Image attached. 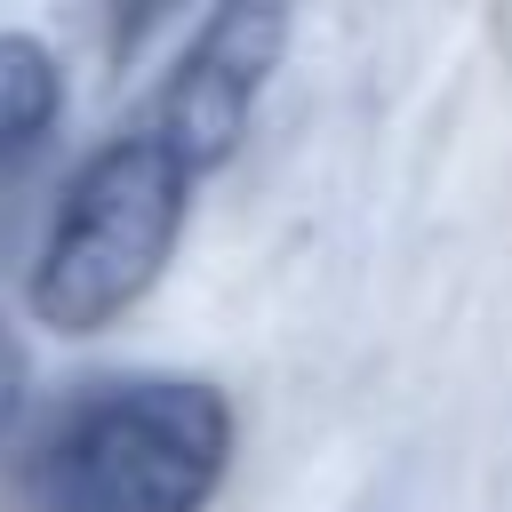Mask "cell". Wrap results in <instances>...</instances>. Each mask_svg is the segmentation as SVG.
<instances>
[{
	"label": "cell",
	"instance_id": "obj_5",
	"mask_svg": "<svg viewBox=\"0 0 512 512\" xmlns=\"http://www.w3.org/2000/svg\"><path fill=\"white\" fill-rule=\"evenodd\" d=\"M24 400H32V360H24V336L0 320V448L24 432Z\"/></svg>",
	"mask_w": 512,
	"mask_h": 512
},
{
	"label": "cell",
	"instance_id": "obj_4",
	"mask_svg": "<svg viewBox=\"0 0 512 512\" xmlns=\"http://www.w3.org/2000/svg\"><path fill=\"white\" fill-rule=\"evenodd\" d=\"M64 120V64L32 32H0V192L40 160Z\"/></svg>",
	"mask_w": 512,
	"mask_h": 512
},
{
	"label": "cell",
	"instance_id": "obj_3",
	"mask_svg": "<svg viewBox=\"0 0 512 512\" xmlns=\"http://www.w3.org/2000/svg\"><path fill=\"white\" fill-rule=\"evenodd\" d=\"M280 56H288V8H272V0H224V8L200 16V32L168 64V80L152 96V120H144L184 160L192 184L240 152L248 120H256V104H264V88L280 72Z\"/></svg>",
	"mask_w": 512,
	"mask_h": 512
},
{
	"label": "cell",
	"instance_id": "obj_2",
	"mask_svg": "<svg viewBox=\"0 0 512 512\" xmlns=\"http://www.w3.org/2000/svg\"><path fill=\"white\" fill-rule=\"evenodd\" d=\"M184 208H192V176L152 128L96 144L72 168V184H64L48 232H40V256H32V280H24L32 320L56 328V336L112 328L168 272Z\"/></svg>",
	"mask_w": 512,
	"mask_h": 512
},
{
	"label": "cell",
	"instance_id": "obj_1",
	"mask_svg": "<svg viewBox=\"0 0 512 512\" xmlns=\"http://www.w3.org/2000/svg\"><path fill=\"white\" fill-rule=\"evenodd\" d=\"M232 472V400L208 376H96L8 448L16 512H208Z\"/></svg>",
	"mask_w": 512,
	"mask_h": 512
}]
</instances>
